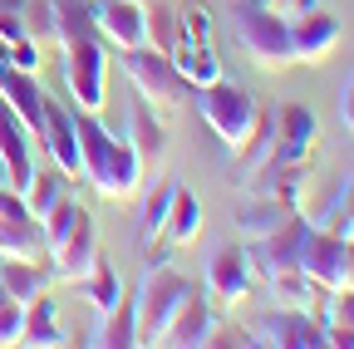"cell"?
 Returning <instances> with one entry per match:
<instances>
[{
	"label": "cell",
	"instance_id": "obj_1",
	"mask_svg": "<svg viewBox=\"0 0 354 349\" xmlns=\"http://www.w3.org/2000/svg\"><path fill=\"white\" fill-rule=\"evenodd\" d=\"M74 133H79V167H84V182L94 187L99 197L109 202H123L143 187V167L133 158L128 138L113 133V128L88 113V109H74Z\"/></svg>",
	"mask_w": 354,
	"mask_h": 349
},
{
	"label": "cell",
	"instance_id": "obj_2",
	"mask_svg": "<svg viewBox=\"0 0 354 349\" xmlns=\"http://www.w3.org/2000/svg\"><path fill=\"white\" fill-rule=\"evenodd\" d=\"M197 113L202 123L216 133V143L227 148L232 158L246 148V138L256 133V118H261V99L251 89H241V84H232L227 74H221L216 84H207V89H197Z\"/></svg>",
	"mask_w": 354,
	"mask_h": 349
},
{
	"label": "cell",
	"instance_id": "obj_3",
	"mask_svg": "<svg viewBox=\"0 0 354 349\" xmlns=\"http://www.w3.org/2000/svg\"><path fill=\"white\" fill-rule=\"evenodd\" d=\"M192 290L197 285L177 266H167V261H148V271L138 281V295H133V305H138V344H162L167 325L177 320V310H183V300Z\"/></svg>",
	"mask_w": 354,
	"mask_h": 349
},
{
	"label": "cell",
	"instance_id": "obj_4",
	"mask_svg": "<svg viewBox=\"0 0 354 349\" xmlns=\"http://www.w3.org/2000/svg\"><path fill=\"white\" fill-rule=\"evenodd\" d=\"M232 30H236V45L246 50V59L256 69H271V74H286L295 64V45H290V20L281 10H266V6H236L232 15Z\"/></svg>",
	"mask_w": 354,
	"mask_h": 349
},
{
	"label": "cell",
	"instance_id": "obj_5",
	"mask_svg": "<svg viewBox=\"0 0 354 349\" xmlns=\"http://www.w3.org/2000/svg\"><path fill=\"white\" fill-rule=\"evenodd\" d=\"M123 74H128V84H133V94H138L143 104H153L162 118L183 109L187 84H183V74H177L172 55H162V50H153V45L128 50V55H123Z\"/></svg>",
	"mask_w": 354,
	"mask_h": 349
},
{
	"label": "cell",
	"instance_id": "obj_6",
	"mask_svg": "<svg viewBox=\"0 0 354 349\" xmlns=\"http://www.w3.org/2000/svg\"><path fill=\"white\" fill-rule=\"evenodd\" d=\"M64 55V89L74 99V109H88V113H99L109 104V45H104V35L94 39H74V45L59 50Z\"/></svg>",
	"mask_w": 354,
	"mask_h": 349
},
{
	"label": "cell",
	"instance_id": "obj_7",
	"mask_svg": "<svg viewBox=\"0 0 354 349\" xmlns=\"http://www.w3.org/2000/svg\"><path fill=\"white\" fill-rule=\"evenodd\" d=\"M256 285H261V276L251 266L246 246H221V251L207 256V290L202 295L216 305V315H227V310H236L241 300H251Z\"/></svg>",
	"mask_w": 354,
	"mask_h": 349
},
{
	"label": "cell",
	"instance_id": "obj_8",
	"mask_svg": "<svg viewBox=\"0 0 354 349\" xmlns=\"http://www.w3.org/2000/svg\"><path fill=\"white\" fill-rule=\"evenodd\" d=\"M315 138L320 123L310 104H281L276 109V148L261 167H315Z\"/></svg>",
	"mask_w": 354,
	"mask_h": 349
},
{
	"label": "cell",
	"instance_id": "obj_9",
	"mask_svg": "<svg viewBox=\"0 0 354 349\" xmlns=\"http://www.w3.org/2000/svg\"><path fill=\"white\" fill-rule=\"evenodd\" d=\"M256 344L271 349H325V325L315 310H300V305H271L256 325H251Z\"/></svg>",
	"mask_w": 354,
	"mask_h": 349
},
{
	"label": "cell",
	"instance_id": "obj_10",
	"mask_svg": "<svg viewBox=\"0 0 354 349\" xmlns=\"http://www.w3.org/2000/svg\"><path fill=\"white\" fill-rule=\"evenodd\" d=\"M0 256L6 261H50L39 216L25 207L15 187H0Z\"/></svg>",
	"mask_w": 354,
	"mask_h": 349
},
{
	"label": "cell",
	"instance_id": "obj_11",
	"mask_svg": "<svg viewBox=\"0 0 354 349\" xmlns=\"http://www.w3.org/2000/svg\"><path fill=\"white\" fill-rule=\"evenodd\" d=\"M300 271L315 281L320 290H344L349 285V241L330 236L320 222L305 227V241H300Z\"/></svg>",
	"mask_w": 354,
	"mask_h": 349
},
{
	"label": "cell",
	"instance_id": "obj_12",
	"mask_svg": "<svg viewBox=\"0 0 354 349\" xmlns=\"http://www.w3.org/2000/svg\"><path fill=\"white\" fill-rule=\"evenodd\" d=\"M123 138H128L133 158H138L143 178H158L162 162H167V118H162L153 104H143L138 94L128 99V123H123Z\"/></svg>",
	"mask_w": 354,
	"mask_h": 349
},
{
	"label": "cell",
	"instance_id": "obj_13",
	"mask_svg": "<svg viewBox=\"0 0 354 349\" xmlns=\"http://www.w3.org/2000/svg\"><path fill=\"white\" fill-rule=\"evenodd\" d=\"M39 148L55 158V167L69 182H84L79 167V133H74V104H59L44 94V128H39Z\"/></svg>",
	"mask_w": 354,
	"mask_h": 349
},
{
	"label": "cell",
	"instance_id": "obj_14",
	"mask_svg": "<svg viewBox=\"0 0 354 349\" xmlns=\"http://www.w3.org/2000/svg\"><path fill=\"white\" fill-rule=\"evenodd\" d=\"M94 20L104 45H113L118 55L143 50L148 45V20H143V0H94Z\"/></svg>",
	"mask_w": 354,
	"mask_h": 349
},
{
	"label": "cell",
	"instance_id": "obj_15",
	"mask_svg": "<svg viewBox=\"0 0 354 349\" xmlns=\"http://www.w3.org/2000/svg\"><path fill=\"white\" fill-rule=\"evenodd\" d=\"M290 20V45H295V64H325L339 50V20L330 10H305V15H286Z\"/></svg>",
	"mask_w": 354,
	"mask_h": 349
},
{
	"label": "cell",
	"instance_id": "obj_16",
	"mask_svg": "<svg viewBox=\"0 0 354 349\" xmlns=\"http://www.w3.org/2000/svg\"><path fill=\"white\" fill-rule=\"evenodd\" d=\"M35 138H30V128L20 123V113L0 99V167H6V187L25 192L30 178H35Z\"/></svg>",
	"mask_w": 354,
	"mask_h": 349
},
{
	"label": "cell",
	"instance_id": "obj_17",
	"mask_svg": "<svg viewBox=\"0 0 354 349\" xmlns=\"http://www.w3.org/2000/svg\"><path fill=\"white\" fill-rule=\"evenodd\" d=\"M162 344H183V349H202V344H221V315H216V305L192 290L183 300V310H177V320L167 325V339Z\"/></svg>",
	"mask_w": 354,
	"mask_h": 349
},
{
	"label": "cell",
	"instance_id": "obj_18",
	"mask_svg": "<svg viewBox=\"0 0 354 349\" xmlns=\"http://www.w3.org/2000/svg\"><path fill=\"white\" fill-rule=\"evenodd\" d=\"M94 256H99V232H94V222H88V211H84L79 227L69 232V241L50 256V271H55V281L79 285L88 276V266H94Z\"/></svg>",
	"mask_w": 354,
	"mask_h": 349
},
{
	"label": "cell",
	"instance_id": "obj_19",
	"mask_svg": "<svg viewBox=\"0 0 354 349\" xmlns=\"http://www.w3.org/2000/svg\"><path fill=\"white\" fill-rule=\"evenodd\" d=\"M261 285H266V295H271V305H300V310H315V315H320V305L330 295V290H320L315 281H310L300 266H281L271 276H261Z\"/></svg>",
	"mask_w": 354,
	"mask_h": 349
},
{
	"label": "cell",
	"instance_id": "obj_20",
	"mask_svg": "<svg viewBox=\"0 0 354 349\" xmlns=\"http://www.w3.org/2000/svg\"><path fill=\"white\" fill-rule=\"evenodd\" d=\"M20 344H35V349H59V344H69V334H64V325H59V305L50 300V290L35 295V300L25 305Z\"/></svg>",
	"mask_w": 354,
	"mask_h": 349
},
{
	"label": "cell",
	"instance_id": "obj_21",
	"mask_svg": "<svg viewBox=\"0 0 354 349\" xmlns=\"http://www.w3.org/2000/svg\"><path fill=\"white\" fill-rule=\"evenodd\" d=\"M290 216H295V207H290V202H281V197H256V192H246V202H241V211H236L241 241H251V236H266V232L286 227Z\"/></svg>",
	"mask_w": 354,
	"mask_h": 349
},
{
	"label": "cell",
	"instance_id": "obj_22",
	"mask_svg": "<svg viewBox=\"0 0 354 349\" xmlns=\"http://www.w3.org/2000/svg\"><path fill=\"white\" fill-rule=\"evenodd\" d=\"M197 236H202V202H197V192L177 187L172 192V207H167L162 241H167V251H177V246H192Z\"/></svg>",
	"mask_w": 354,
	"mask_h": 349
},
{
	"label": "cell",
	"instance_id": "obj_23",
	"mask_svg": "<svg viewBox=\"0 0 354 349\" xmlns=\"http://www.w3.org/2000/svg\"><path fill=\"white\" fill-rule=\"evenodd\" d=\"M55 10V45H74V39H94L99 35V20H94V0H50Z\"/></svg>",
	"mask_w": 354,
	"mask_h": 349
},
{
	"label": "cell",
	"instance_id": "obj_24",
	"mask_svg": "<svg viewBox=\"0 0 354 349\" xmlns=\"http://www.w3.org/2000/svg\"><path fill=\"white\" fill-rule=\"evenodd\" d=\"M88 344H104V349H133V344H138V305L123 295L113 310H104Z\"/></svg>",
	"mask_w": 354,
	"mask_h": 349
},
{
	"label": "cell",
	"instance_id": "obj_25",
	"mask_svg": "<svg viewBox=\"0 0 354 349\" xmlns=\"http://www.w3.org/2000/svg\"><path fill=\"white\" fill-rule=\"evenodd\" d=\"M0 281L20 305H30L35 295L55 285V271H50V261H0Z\"/></svg>",
	"mask_w": 354,
	"mask_h": 349
},
{
	"label": "cell",
	"instance_id": "obj_26",
	"mask_svg": "<svg viewBox=\"0 0 354 349\" xmlns=\"http://www.w3.org/2000/svg\"><path fill=\"white\" fill-rule=\"evenodd\" d=\"M79 290H84V300L94 305V310L104 315V310H113V305L123 300V281H118V266L104 256V246H99V256H94V266H88V276L79 281Z\"/></svg>",
	"mask_w": 354,
	"mask_h": 349
},
{
	"label": "cell",
	"instance_id": "obj_27",
	"mask_svg": "<svg viewBox=\"0 0 354 349\" xmlns=\"http://www.w3.org/2000/svg\"><path fill=\"white\" fill-rule=\"evenodd\" d=\"M172 64H177V74H183V84H187V89H207V84H216V79H221L216 55H212L207 45H197V39H177Z\"/></svg>",
	"mask_w": 354,
	"mask_h": 349
},
{
	"label": "cell",
	"instance_id": "obj_28",
	"mask_svg": "<svg viewBox=\"0 0 354 349\" xmlns=\"http://www.w3.org/2000/svg\"><path fill=\"white\" fill-rule=\"evenodd\" d=\"M172 192H177V182H167V178H162V182L153 187V197L143 202V216H138V222H143V227H138V246H143V251H153L148 261H167V256H158V241H162V227H167Z\"/></svg>",
	"mask_w": 354,
	"mask_h": 349
},
{
	"label": "cell",
	"instance_id": "obj_29",
	"mask_svg": "<svg viewBox=\"0 0 354 349\" xmlns=\"http://www.w3.org/2000/svg\"><path fill=\"white\" fill-rule=\"evenodd\" d=\"M79 216H84V207L74 202V192H64V197H59V202H55L50 211L39 216V232H44V251H50V256H55V251H59V246L69 241V232L79 227Z\"/></svg>",
	"mask_w": 354,
	"mask_h": 349
},
{
	"label": "cell",
	"instance_id": "obj_30",
	"mask_svg": "<svg viewBox=\"0 0 354 349\" xmlns=\"http://www.w3.org/2000/svg\"><path fill=\"white\" fill-rule=\"evenodd\" d=\"M64 192H69V178H64L59 167H50V172H39V167H35V178H30V187H25L20 197H25V207H30L35 216H44Z\"/></svg>",
	"mask_w": 354,
	"mask_h": 349
},
{
	"label": "cell",
	"instance_id": "obj_31",
	"mask_svg": "<svg viewBox=\"0 0 354 349\" xmlns=\"http://www.w3.org/2000/svg\"><path fill=\"white\" fill-rule=\"evenodd\" d=\"M143 20H148V45L162 50V55H172L177 39H183V30H177V10L162 6V0H148V6H143Z\"/></svg>",
	"mask_w": 354,
	"mask_h": 349
},
{
	"label": "cell",
	"instance_id": "obj_32",
	"mask_svg": "<svg viewBox=\"0 0 354 349\" xmlns=\"http://www.w3.org/2000/svg\"><path fill=\"white\" fill-rule=\"evenodd\" d=\"M320 227L330 232V236H339V241H354V178L339 187V197L320 211Z\"/></svg>",
	"mask_w": 354,
	"mask_h": 349
},
{
	"label": "cell",
	"instance_id": "obj_33",
	"mask_svg": "<svg viewBox=\"0 0 354 349\" xmlns=\"http://www.w3.org/2000/svg\"><path fill=\"white\" fill-rule=\"evenodd\" d=\"M212 25H216L212 6H183V10H177V30H183V39L207 45V39H212Z\"/></svg>",
	"mask_w": 354,
	"mask_h": 349
},
{
	"label": "cell",
	"instance_id": "obj_34",
	"mask_svg": "<svg viewBox=\"0 0 354 349\" xmlns=\"http://www.w3.org/2000/svg\"><path fill=\"white\" fill-rule=\"evenodd\" d=\"M20 330H25V305L0 281V344H20Z\"/></svg>",
	"mask_w": 354,
	"mask_h": 349
},
{
	"label": "cell",
	"instance_id": "obj_35",
	"mask_svg": "<svg viewBox=\"0 0 354 349\" xmlns=\"http://www.w3.org/2000/svg\"><path fill=\"white\" fill-rule=\"evenodd\" d=\"M6 55H10V64H20L25 74H39V45L25 35V39H15V45H6Z\"/></svg>",
	"mask_w": 354,
	"mask_h": 349
},
{
	"label": "cell",
	"instance_id": "obj_36",
	"mask_svg": "<svg viewBox=\"0 0 354 349\" xmlns=\"http://www.w3.org/2000/svg\"><path fill=\"white\" fill-rule=\"evenodd\" d=\"M339 118H344V128L354 133V79L344 84V94H339Z\"/></svg>",
	"mask_w": 354,
	"mask_h": 349
},
{
	"label": "cell",
	"instance_id": "obj_37",
	"mask_svg": "<svg viewBox=\"0 0 354 349\" xmlns=\"http://www.w3.org/2000/svg\"><path fill=\"white\" fill-rule=\"evenodd\" d=\"M246 6H266V10H276V0H246Z\"/></svg>",
	"mask_w": 354,
	"mask_h": 349
},
{
	"label": "cell",
	"instance_id": "obj_38",
	"mask_svg": "<svg viewBox=\"0 0 354 349\" xmlns=\"http://www.w3.org/2000/svg\"><path fill=\"white\" fill-rule=\"evenodd\" d=\"M349 285H354V241H349Z\"/></svg>",
	"mask_w": 354,
	"mask_h": 349
},
{
	"label": "cell",
	"instance_id": "obj_39",
	"mask_svg": "<svg viewBox=\"0 0 354 349\" xmlns=\"http://www.w3.org/2000/svg\"><path fill=\"white\" fill-rule=\"evenodd\" d=\"M0 187H6V167H0Z\"/></svg>",
	"mask_w": 354,
	"mask_h": 349
},
{
	"label": "cell",
	"instance_id": "obj_40",
	"mask_svg": "<svg viewBox=\"0 0 354 349\" xmlns=\"http://www.w3.org/2000/svg\"><path fill=\"white\" fill-rule=\"evenodd\" d=\"M0 261H6V256H0Z\"/></svg>",
	"mask_w": 354,
	"mask_h": 349
},
{
	"label": "cell",
	"instance_id": "obj_41",
	"mask_svg": "<svg viewBox=\"0 0 354 349\" xmlns=\"http://www.w3.org/2000/svg\"><path fill=\"white\" fill-rule=\"evenodd\" d=\"M143 6H148V0H143Z\"/></svg>",
	"mask_w": 354,
	"mask_h": 349
}]
</instances>
